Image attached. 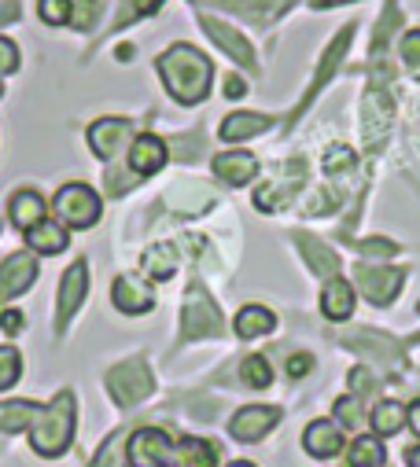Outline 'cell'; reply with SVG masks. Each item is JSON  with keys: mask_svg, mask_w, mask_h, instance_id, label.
Here are the masks:
<instances>
[{"mask_svg": "<svg viewBox=\"0 0 420 467\" xmlns=\"http://www.w3.org/2000/svg\"><path fill=\"white\" fill-rule=\"evenodd\" d=\"M155 67H159V74H163V81H166V88H170V96L177 103L192 107V103L206 99L210 78H215V67H210V59L199 48H192V45H170L159 56Z\"/></svg>", "mask_w": 420, "mask_h": 467, "instance_id": "obj_1", "label": "cell"}, {"mask_svg": "<svg viewBox=\"0 0 420 467\" xmlns=\"http://www.w3.org/2000/svg\"><path fill=\"white\" fill-rule=\"evenodd\" d=\"M74 438V398L63 390L48 409H41L37 423L30 427V445L41 456H59Z\"/></svg>", "mask_w": 420, "mask_h": 467, "instance_id": "obj_2", "label": "cell"}, {"mask_svg": "<svg viewBox=\"0 0 420 467\" xmlns=\"http://www.w3.org/2000/svg\"><path fill=\"white\" fill-rule=\"evenodd\" d=\"M108 390H111V398H115L122 409L141 405V401L155 390V379H152L144 358H130V361L115 365V368L108 372Z\"/></svg>", "mask_w": 420, "mask_h": 467, "instance_id": "obj_3", "label": "cell"}, {"mask_svg": "<svg viewBox=\"0 0 420 467\" xmlns=\"http://www.w3.org/2000/svg\"><path fill=\"white\" fill-rule=\"evenodd\" d=\"M52 206H56L59 224H67V228H92L100 221V213H103V206H100V199H96V192L89 184H63L56 192Z\"/></svg>", "mask_w": 420, "mask_h": 467, "instance_id": "obj_4", "label": "cell"}, {"mask_svg": "<svg viewBox=\"0 0 420 467\" xmlns=\"http://www.w3.org/2000/svg\"><path fill=\"white\" fill-rule=\"evenodd\" d=\"M391 110H394L391 96L380 85H373L365 92V99H362V144L369 151H380L383 148L387 130H391Z\"/></svg>", "mask_w": 420, "mask_h": 467, "instance_id": "obj_5", "label": "cell"}, {"mask_svg": "<svg viewBox=\"0 0 420 467\" xmlns=\"http://www.w3.org/2000/svg\"><path fill=\"white\" fill-rule=\"evenodd\" d=\"M218 306L210 302V295L203 287H192L188 298H184V309H181V335L184 338H203V335H218L222 324H218Z\"/></svg>", "mask_w": 420, "mask_h": 467, "instance_id": "obj_6", "label": "cell"}, {"mask_svg": "<svg viewBox=\"0 0 420 467\" xmlns=\"http://www.w3.org/2000/svg\"><path fill=\"white\" fill-rule=\"evenodd\" d=\"M126 452H130V467H166L170 452H173V441L159 427H141L137 434H130Z\"/></svg>", "mask_w": 420, "mask_h": 467, "instance_id": "obj_7", "label": "cell"}, {"mask_svg": "<svg viewBox=\"0 0 420 467\" xmlns=\"http://www.w3.org/2000/svg\"><path fill=\"white\" fill-rule=\"evenodd\" d=\"M402 276H405L402 269H387V265H358V273H354L362 295H365L369 302H376V306H387V302L398 295Z\"/></svg>", "mask_w": 420, "mask_h": 467, "instance_id": "obj_8", "label": "cell"}, {"mask_svg": "<svg viewBox=\"0 0 420 467\" xmlns=\"http://www.w3.org/2000/svg\"><path fill=\"white\" fill-rule=\"evenodd\" d=\"M277 423H280V409H273V405H247V409H240V412L229 420V431H233L236 441H258V438H266Z\"/></svg>", "mask_w": 420, "mask_h": 467, "instance_id": "obj_9", "label": "cell"}, {"mask_svg": "<svg viewBox=\"0 0 420 467\" xmlns=\"http://www.w3.org/2000/svg\"><path fill=\"white\" fill-rule=\"evenodd\" d=\"M130 137H133L130 119H100L89 126V151L100 159H115Z\"/></svg>", "mask_w": 420, "mask_h": 467, "instance_id": "obj_10", "label": "cell"}, {"mask_svg": "<svg viewBox=\"0 0 420 467\" xmlns=\"http://www.w3.org/2000/svg\"><path fill=\"white\" fill-rule=\"evenodd\" d=\"M302 173H306V162L302 159H295V162H288L284 166V173H277L266 188H258V195H255V206L266 213V210H277V206H284L288 199H291V192L302 184Z\"/></svg>", "mask_w": 420, "mask_h": 467, "instance_id": "obj_11", "label": "cell"}, {"mask_svg": "<svg viewBox=\"0 0 420 467\" xmlns=\"http://www.w3.org/2000/svg\"><path fill=\"white\" fill-rule=\"evenodd\" d=\"M85 291H89V265L85 262H74L63 273V280H59V306H56L59 327H67V320H74L78 306L85 302Z\"/></svg>", "mask_w": 420, "mask_h": 467, "instance_id": "obj_12", "label": "cell"}, {"mask_svg": "<svg viewBox=\"0 0 420 467\" xmlns=\"http://www.w3.org/2000/svg\"><path fill=\"white\" fill-rule=\"evenodd\" d=\"M34 280H37L34 254H8L5 265H0V295L5 298H19Z\"/></svg>", "mask_w": 420, "mask_h": 467, "instance_id": "obj_13", "label": "cell"}, {"mask_svg": "<svg viewBox=\"0 0 420 467\" xmlns=\"http://www.w3.org/2000/svg\"><path fill=\"white\" fill-rule=\"evenodd\" d=\"M111 302H115V309H122L126 317H141V313H148V309L155 306V295H152V287L141 284L137 276H119V280H115V291H111Z\"/></svg>", "mask_w": 420, "mask_h": 467, "instance_id": "obj_14", "label": "cell"}, {"mask_svg": "<svg viewBox=\"0 0 420 467\" xmlns=\"http://www.w3.org/2000/svg\"><path fill=\"white\" fill-rule=\"evenodd\" d=\"M203 34H206L210 41H215L222 52H229L236 63H244L247 70H255V52H251L247 37H240V30H233V26L218 23V19H203Z\"/></svg>", "mask_w": 420, "mask_h": 467, "instance_id": "obj_15", "label": "cell"}, {"mask_svg": "<svg viewBox=\"0 0 420 467\" xmlns=\"http://www.w3.org/2000/svg\"><path fill=\"white\" fill-rule=\"evenodd\" d=\"M166 159H170V151H166V144H163L159 137H152V133H144V137H137V140H133V148H130V170H133L137 177H148V173H159V170L166 166Z\"/></svg>", "mask_w": 420, "mask_h": 467, "instance_id": "obj_16", "label": "cell"}, {"mask_svg": "<svg viewBox=\"0 0 420 467\" xmlns=\"http://www.w3.org/2000/svg\"><path fill=\"white\" fill-rule=\"evenodd\" d=\"M302 445H306L310 456L332 460V456H340V449H343V434H340V427L329 423V420H313V423L306 427V434H302Z\"/></svg>", "mask_w": 420, "mask_h": 467, "instance_id": "obj_17", "label": "cell"}, {"mask_svg": "<svg viewBox=\"0 0 420 467\" xmlns=\"http://www.w3.org/2000/svg\"><path fill=\"white\" fill-rule=\"evenodd\" d=\"M321 313L329 320H351V313H354V287L347 280H340V276H329V284L321 291Z\"/></svg>", "mask_w": 420, "mask_h": 467, "instance_id": "obj_18", "label": "cell"}, {"mask_svg": "<svg viewBox=\"0 0 420 467\" xmlns=\"http://www.w3.org/2000/svg\"><path fill=\"white\" fill-rule=\"evenodd\" d=\"M170 463L173 467H215L218 449L203 438H181V445H173V452H170Z\"/></svg>", "mask_w": 420, "mask_h": 467, "instance_id": "obj_19", "label": "cell"}, {"mask_svg": "<svg viewBox=\"0 0 420 467\" xmlns=\"http://www.w3.org/2000/svg\"><path fill=\"white\" fill-rule=\"evenodd\" d=\"M215 173L229 184H247L258 173V159L251 151H226L215 159Z\"/></svg>", "mask_w": 420, "mask_h": 467, "instance_id": "obj_20", "label": "cell"}, {"mask_svg": "<svg viewBox=\"0 0 420 467\" xmlns=\"http://www.w3.org/2000/svg\"><path fill=\"white\" fill-rule=\"evenodd\" d=\"M8 213H12V224H16V228L30 232L34 224H41V221H45V199H41L34 188H23V192H16V195H12Z\"/></svg>", "mask_w": 420, "mask_h": 467, "instance_id": "obj_21", "label": "cell"}, {"mask_svg": "<svg viewBox=\"0 0 420 467\" xmlns=\"http://www.w3.org/2000/svg\"><path fill=\"white\" fill-rule=\"evenodd\" d=\"M351 37H354V26H347L336 41H332V48H329V56L321 59V67H318V74H313V81H310V92H306V99L299 103V110H306V103L313 99V96H318L321 92V85H325V78H332V70L340 67V59H343V52H347V45H351ZM295 110V114H299Z\"/></svg>", "mask_w": 420, "mask_h": 467, "instance_id": "obj_22", "label": "cell"}, {"mask_svg": "<svg viewBox=\"0 0 420 467\" xmlns=\"http://www.w3.org/2000/svg\"><path fill=\"white\" fill-rule=\"evenodd\" d=\"M269 130V119L266 114H255V110H247V114H229V119L222 122V140H229V144H244V140H251V137H258V133H266Z\"/></svg>", "mask_w": 420, "mask_h": 467, "instance_id": "obj_23", "label": "cell"}, {"mask_svg": "<svg viewBox=\"0 0 420 467\" xmlns=\"http://www.w3.org/2000/svg\"><path fill=\"white\" fill-rule=\"evenodd\" d=\"M233 327H236L240 338H258V335H269V331L277 327V317H273L266 306H244V309L236 313Z\"/></svg>", "mask_w": 420, "mask_h": 467, "instance_id": "obj_24", "label": "cell"}, {"mask_svg": "<svg viewBox=\"0 0 420 467\" xmlns=\"http://www.w3.org/2000/svg\"><path fill=\"white\" fill-rule=\"evenodd\" d=\"M26 244H30L37 254H59L70 240H67L63 224H56V221H41V224H34V228L26 232Z\"/></svg>", "mask_w": 420, "mask_h": 467, "instance_id": "obj_25", "label": "cell"}, {"mask_svg": "<svg viewBox=\"0 0 420 467\" xmlns=\"http://www.w3.org/2000/svg\"><path fill=\"white\" fill-rule=\"evenodd\" d=\"M41 416V405L34 401H8L0 405V431L5 434H16V431H30Z\"/></svg>", "mask_w": 420, "mask_h": 467, "instance_id": "obj_26", "label": "cell"}, {"mask_svg": "<svg viewBox=\"0 0 420 467\" xmlns=\"http://www.w3.org/2000/svg\"><path fill=\"white\" fill-rule=\"evenodd\" d=\"M299 251L306 254L310 269L318 273V276H336V273H340V258H336V251H329L321 240H313V236H299Z\"/></svg>", "mask_w": 420, "mask_h": 467, "instance_id": "obj_27", "label": "cell"}, {"mask_svg": "<svg viewBox=\"0 0 420 467\" xmlns=\"http://www.w3.org/2000/svg\"><path fill=\"white\" fill-rule=\"evenodd\" d=\"M177 265H181L177 244H159V247H152V251L144 254V273L155 276V280H170V276L177 273Z\"/></svg>", "mask_w": 420, "mask_h": 467, "instance_id": "obj_28", "label": "cell"}, {"mask_svg": "<svg viewBox=\"0 0 420 467\" xmlns=\"http://www.w3.org/2000/svg\"><path fill=\"white\" fill-rule=\"evenodd\" d=\"M369 420H373L376 438H391V434H398V431L405 427V409H402L398 401H380Z\"/></svg>", "mask_w": 420, "mask_h": 467, "instance_id": "obj_29", "label": "cell"}, {"mask_svg": "<svg viewBox=\"0 0 420 467\" xmlns=\"http://www.w3.org/2000/svg\"><path fill=\"white\" fill-rule=\"evenodd\" d=\"M387 449L380 438H354L351 445V467H383Z\"/></svg>", "mask_w": 420, "mask_h": 467, "instance_id": "obj_30", "label": "cell"}, {"mask_svg": "<svg viewBox=\"0 0 420 467\" xmlns=\"http://www.w3.org/2000/svg\"><path fill=\"white\" fill-rule=\"evenodd\" d=\"M126 445H130V438H126L122 431H115L108 441L100 445V452H96L92 467H126V463H130V452H126Z\"/></svg>", "mask_w": 420, "mask_h": 467, "instance_id": "obj_31", "label": "cell"}, {"mask_svg": "<svg viewBox=\"0 0 420 467\" xmlns=\"http://www.w3.org/2000/svg\"><path fill=\"white\" fill-rule=\"evenodd\" d=\"M240 379H247V387H255V390H262V387H269L273 383V368H269V361L266 358H247L244 365H240Z\"/></svg>", "mask_w": 420, "mask_h": 467, "instance_id": "obj_32", "label": "cell"}, {"mask_svg": "<svg viewBox=\"0 0 420 467\" xmlns=\"http://www.w3.org/2000/svg\"><path fill=\"white\" fill-rule=\"evenodd\" d=\"M37 16H41L48 26H67L70 16H74V0H41Z\"/></svg>", "mask_w": 420, "mask_h": 467, "instance_id": "obj_33", "label": "cell"}, {"mask_svg": "<svg viewBox=\"0 0 420 467\" xmlns=\"http://www.w3.org/2000/svg\"><path fill=\"white\" fill-rule=\"evenodd\" d=\"M23 361H19V349L12 346H0V390H8L12 383H19Z\"/></svg>", "mask_w": 420, "mask_h": 467, "instance_id": "obj_34", "label": "cell"}, {"mask_svg": "<svg viewBox=\"0 0 420 467\" xmlns=\"http://www.w3.org/2000/svg\"><path fill=\"white\" fill-rule=\"evenodd\" d=\"M351 166H354V151H351V148H343V144H332V148L325 151V173L340 177V173H347Z\"/></svg>", "mask_w": 420, "mask_h": 467, "instance_id": "obj_35", "label": "cell"}, {"mask_svg": "<svg viewBox=\"0 0 420 467\" xmlns=\"http://www.w3.org/2000/svg\"><path fill=\"white\" fill-rule=\"evenodd\" d=\"M336 420H340L343 427L358 431V427H362V398H354V394L340 398V401H336Z\"/></svg>", "mask_w": 420, "mask_h": 467, "instance_id": "obj_36", "label": "cell"}, {"mask_svg": "<svg viewBox=\"0 0 420 467\" xmlns=\"http://www.w3.org/2000/svg\"><path fill=\"white\" fill-rule=\"evenodd\" d=\"M402 59H405L409 67H420V30H409V34L402 37Z\"/></svg>", "mask_w": 420, "mask_h": 467, "instance_id": "obj_37", "label": "cell"}, {"mask_svg": "<svg viewBox=\"0 0 420 467\" xmlns=\"http://www.w3.org/2000/svg\"><path fill=\"white\" fill-rule=\"evenodd\" d=\"M19 67V52H16V45L8 41V37H0V74H12Z\"/></svg>", "mask_w": 420, "mask_h": 467, "instance_id": "obj_38", "label": "cell"}, {"mask_svg": "<svg viewBox=\"0 0 420 467\" xmlns=\"http://www.w3.org/2000/svg\"><path fill=\"white\" fill-rule=\"evenodd\" d=\"M310 368H313V358H310V354H295V358L288 361V376H291V379H302Z\"/></svg>", "mask_w": 420, "mask_h": 467, "instance_id": "obj_39", "label": "cell"}, {"mask_svg": "<svg viewBox=\"0 0 420 467\" xmlns=\"http://www.w3.org/2000/svg\"><path fill=\"white\" fill-rule=\"evenodd\" d=\"M358 251H362V254H383V258H387V254H394V244H387V240H369V244H362Z\"/></svg>", "mask_w": 420, "mask_h": 467, "instance_id": "obj_40", "label": "cell"}, {"mask_svg": "<svg viewBox=\"0 0 420 467\" xmlns=\"http://www.w3.org/2000/svg\"><path fill=\"white\" fill-rule=\"evenodd\" d=\"M351 379H354V390H358V394H365V390H376V379H373L365 368H354V372H351Z\"/></svg>", "mask_w": 420, "mask_h": 467, "instance_id": "obj_41", "label": "cell"}, {"mask_svg": "<svg viewBox=\"0 0 420 467\" xmlns=\"http://www.w3.org/2000/svg\"><path fill=\"white\" fill-rule=\"evenodd\" d=\"M244 92H247V81H244L240 74H233V78L226 81V96H229V99H236V96H244Z\"/></svg>", "mask_w": 420, "mask_h": 467, "instance_id": "obj_42", "label": "cell"}, {"mask_svg": "<svg viewBox=\"0 0 420 467\" xmlns=\"http://www.w3.org/2000/svg\"><path fill=\"white\" fill-rule=\"evenodd\" d=\"M0 327H5V331H23V313L8 309L5 317H0Z\"/></svg>", "mask_w": 420, "mask_h": 467, "instance_id": "obj_43", "label": "cell"}, {"mask_svg": "<svg viewBox=\"0 0 420 467\" xmlns=\"http://www.w3.org/2000/svg\"><path fill=\"white\" fill-rule=\"evenodd\" d=\"M405 423H409V427H413V434L420 438V401H413V405L405 409Z\"/></svg>", "mask_w": 420, "mask_h": 467, "instance_id": "obj_44", "label": "cell"}, {"mask_svg": "<svg viewBox=\"0 0 420 467\" xmlns=\"http://www.w3.org/2000/svg\"><path fill=\"white\" fill-rule=\"evenodd\" d=\"M159 8H163V0H137L133 16H152V12H159Z\"/></svg>", "mask_w": 420, "mask_h": 467, "instance_id": "obj_45", "label": "cell"}, {"mask_svg": "<svg viewBox=\"0 0 420 467\" xmlns=\"http://www.w3.org/2000/svg\"><path fill=\"white\" fill-rule=\"evenodd\" d=\"M405 463H409V467H420V445H413V449L405 452Z\"/></svg>", "mask_w": 420, "mask_h": 467, "instance_id": "obj_46", "label": "cell"}, {"mask_svg": "<svg viewBox=\"0 0 420 467\" xmlns=\"http://www.w3.org/2000/svg\"><path fill=\"white\" fill-rule=\"evenodd\" d=\"M332 5H347V0H313V8H332Z\"/></svg>", "mask_w": 420, "mask_h": 467, "instance_id": "obj_47", "label": "cell"}, {"mask_svg": "<svg viewBox=\"0 0 420 467\" xmlns=\"http://www.w3.org/2000/svg\"><path fill=\"white\" fill-rule=\"evenodd\" d=\"M229 467H255V463H247V460H236V463H229Z\"/></svg>", "mask_w": 420, "mask_h": 467, "instance_id": "obj_48", "label": "cell"}, {"mask_svg": "<svg viewBox=\"0 0 420 467\" xmlns=\"http://www.w3.org/2000/svg\"><path fill=\"white\" fill-rule=\"evenodd\" d=\"M0 96H5V81H0Z\"/></svg>", "mask_w": 420, "mask_h": 467, "instance_id": "obj_49", "label": "cell"}]
</instances>
